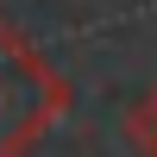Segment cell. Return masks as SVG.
I'll return each mask as SVG.
<instances>
[{
  "mask_svg": "<svg viewBox=\"0 0 157 157\" xmlns=\"http://www.w3.org/2000/svg\"><path fill=\"white\" fill-rule=\"evenodd\" d=\"M69 75L0 13V157H32L69 113Z\"/></svg>",
  "mask_w": 157,
  "mask_h": 157,
  "instance_id": "6da1fadb",
  "label": "cell"
},
{
  "mask_svg": "<svg viewBox=\"0 0 157 157\" xmlns=\"http://www.w3.org/2000/svg\"><path fill=\"white\" fill-rule=\"evenodd\" d=\"M120 138H126L132 157H157V82L145 94H132V107H126V120H120Z\"/></svg>",
  "mask_w": 157,
  "mask_h": 157,
  "instance_id": "7a4b0ae2",
  "label": "cell"
}]
</instances>
